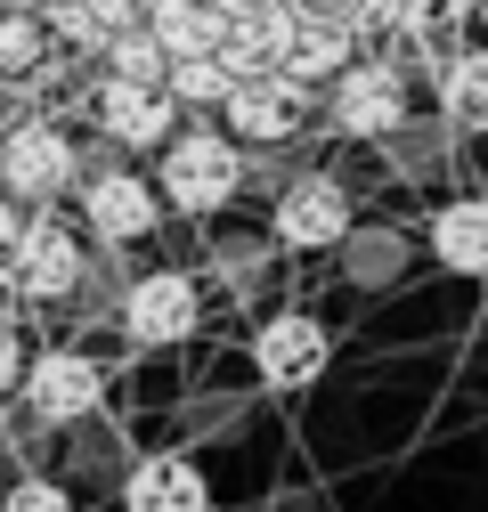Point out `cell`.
<instances>
[{
    "instance_id": "1",
    "label": "cell",
    "mask_w": 488,
    "mask_h": 512,
    "mask_svg": "<svg viewBox=\"0 0 488 512\" xmlns=\"http://www.w3.org/2000/svg\"><path fill=\"white\" fill-rule=\"evenodd\" d=\"M155 196L179 220H220L244 196V147L220 131V122H179V131L155 147Z\"/></svg>"
},
{
    "instance_id": "2",
    "label": "cell",
    "mask_w": 488,
    "mask_h": 512,
    "mask_svg": "<svg viewBox=\"0 0 488 512\" xmlns=\"http://www.w3.org/2000/svg\"><path fill=\"white\" fill-rule=\"evenodd\" d=\"M74 220H82V236L106 252V244H147L155 228H163V196H155V179L139 171V163H122V147H98V155H82V179H74Z\"/></svg>"
},
{
    "instance_id": "3",
    "label": "cell",
    "mask_w": 488,
    "mask_h": 512,
    "mask_svg": "<svg viewBox=\"0 0 488 512\" xmlns=\"http://www.w3.org/2000/svg\"><path fill=\"white\" fill-rule=\"evenodd\" d=\"M407 114H415L407 66H391V57H350V66L318 90V131H326V139H350V147L391 139Z\"/></svg>"
},
{
    "instance_id": "4",
    "label": "cell",
    "mask_w": 488,
    "mask_h": 512,
    "mask_svg": "<svg viewBox=\"0 0 488 512\" xmlns=\"http://www.w3.org/2000/svg\"><path fill=\"white\" fill-rule=\"evenodd\" d=\"M9 269H17L25 309H66V293H74L82 269H90V236H82V220H74L66 204H33L25 228H17V244H9Z\"/></svg>"
},
{
    "instance_id": "5",
    "label": "cell",
    "mask_w": 488,
    "mask_h": 512,
    "mask_svg": "<svg viewBox=\"0 0 488 512\" xmlns=\"http://www.w3.org/2000/svg\"><path fill=\"white\" fill-rule=\"evenodd\" d=\"M82 179V147L57 114H17L9 131H0V187L33 212V204H66Z\"/></svg>"
},
{
    "instance_id": "6",
    "label": "cell",
    "mask_w": 488,
    "mask_h": 512,
    "mask_svg": "<svg viewBox=\"0 0 488 512\" xmlns=\"http://www.w3.org/2000/svg\"><path fill=\"white\" fill-rule=\"evenodd\" d=\"M220 131L236 147H310L318 139V90H301L293 74H244L220 98Z\"/></svg>"
},
{
    "instance_id": "7",
    "label": "cell",
    "mask_w": 488,
    "mask_h": 512,
    "mask_svg": "<svg viewBox=\"0 0 488 512\" xmlns=\"http://www.w3.org/2000/svg\"><path fill=\"white\" fill-rule=\"evenodd\" d=\"M106 399V366L74 342H49V350H25V374H17V407L41 423V431H74L90 423Z\"/></svg>"
},
{
    "instance_id": "8",
    "label": "cell",
    "mask_w": 488,
    "mask_h": 512,
    "mask_svg": "<svg viewBox=\"0 0 488 512\" xmlns=\"http://www.w3.org/2000/svg\"><path fill=\"white\" fill-rule=\"evenodd\" d=\"M114 326H122L131 350H171L204 326V285L188 269H139L114 301Z\"/></svg>"
},
{
    "instance_id": "9",
    "label": "cell",
    "mask_w": 488,
    "mask_h": 512,
    "mask_svg": "<svg viewBox=\"0 0 488 512\" xmlns=\"http://www.w3.org/2000/svg\"><path fill=\"white\" fill-rule=\"evenodd\" d=\"M269 236L285 252H342L350 244V187L334 171H293L277 187V204H269Z\"/></svg>"
},
{
    "instance_id": "10",
    "label": "cell",
    "mask_w": 488,
    "mask_h": 512,
    "mask_svg": "<svg viewBox=\"0 0 488 512\" xmlns=\"http://www.w3.org/2000/svg\"><path fill=\"white\" fill-rule=\"evenodd\" d=\"M326 358H334V334H326L318 309H269L261 326H253V374H261V391H310V382L326 374Z\"/></svg>"
},
{
    "instance_id": "11",
    "label": "cell",
    "mask_w": 488,
    "mask_h": 512,
    "mask_svg": "<svg viewBox=\"0 0 488 512\" xmlns=\"http://www.w3.org/2000/svg\"><path fill=\"white\" fill-rule=\"evenodd\" d=\"M82 114H90V131L106 147H122V155H147V147H163L179 131V106L163 98V82H114V74H98V90L82 98Z\"/></svg>"
},
{
    "instance_id": "12",
    "label": "cell",
    "mask_w": 488,
    "mask_h": 512,
    "mask_svg": "<svg viewBox=\"0 0 488 512\" xmlns=\"http://www.w3.org/2000/svg\"><path fill=\"white\" fill-rule=\"evenodd\" d=\"M212 488H204V464L179 456V447H155L122 472V512H204Z\"/></svg>"
},
{
    "instance_id": "13",
    "label": "cell",
    "mask_w": 488,
    "mask_h": 512,
    "mask_svg": "<svg viewBox=\"0 0 488 512\" xmlns=\"http://www.w3.org/2000/svg\"><path fill=\"white\" fill-rule=\"evenodd\" d=\"M423 244L448 277H488V196H448L423 228Z\"/></svg>"
},
{
    "instance_id": "14",
    "label": "cell",
    "mask_w": 488,
    "mask_h": 512,
    "mask_svg": "<svg viewBox=\"0 0 488 512\" xmlns=\"http://www.w3.org/2000/svg\"><path fill=\"white\" fill-rule=\"evenodd\" d=\"M432 90H440V122H448L456 139H488V49H456V57H440Z\"/></svg>"
},
{
    "instance_id": "15",
    "label": "cell",
    "mask_w": 488,
    "mask_h": 512,
    "mask_svg": "<svg viewBox=\"0 0 488 512\" xmlns=\"http://www.w3.org/2000/svg\"><path fill=\"white\" fill-rule=\"evenodd\" d=\"M358 57V41L342 33V25H326V17H301V33L285 41V57H277V74H293L301 90H326L342 66Z\"/></svg>"
},
{
    "instance_id": "16",
    "label": "cell",
    "mask_w": 488,
    "mask_h": 512,
    "mask_svg": "<svg viewBox=\"0 0 488 512\" xmlns=\"http://www.w3.org/2000/svg\"><path fill=\"white\" fill-rule=\"evenodd\" d=\"M228 66H220V57L212 49H179L171 57V66H163V98L179 106V114H220V98H228Z\"/></svg>"
},
{
    "instance_id": "17",
    "label": "cell",
    "mask_w": 488,
    "mask_h": 512,
    "mask_svg": "<svg viewBox=\"0 0 488 512\" xmlns=\"http://www.w3.org/2000/svg\"><path fill=\"white\" fill-rule=\"evenodd\" d=\"M139 17H147V33H155L171 57H179V49H212V41H220V25H228L212 0H147Z\"/></svg>"
},
{
    "instance_id": "18",
    "label": "cell",
    "mask_w": 488,
    "mask_h": 512,
    "mask_svg": "<svg viewBox=\"0 0 488 512\" xmlns=\"http://www.w3.org/2000/svg\"><path fill=\"white\" fill-rule=\"evenodd\" d=\"M57 41H49V25L33 17V9H17V0H0V82H25V74H41V57H49Z\"/></svg>"
},
{
    "instance_id": "19",
    "label": "cell",
    "mask_w": 488,
    "mask_h": 512,
    "mask_svg": "<svg viewBox=\"0 0 488 512\" xmlns=\"http://www.w3.org/2000/svg\"><path fill=\"white\" fill-rule=\"evenodd\" d=\"M163 66H171V49L147 33V17L106 33V49H98V74H114V82H163Z\"/></svg>"
},
{
    "instance_id": "20",
    "label": "cell",
    "mask_w": 488,
    "mask_h": 512,
    "mask_svg": "<svg viewBox=\"0 0 488 512\" xmlns=\"http://www.w3.org/2000/svg\"><path fill=\"white\" fill-rule=\"evenodd\" d=\"M0 512H82V504H74V488H66V480L25 472V480H9V488H0Z\"/></svg>"
},
{
    "instance_id": "21",
    "label": "cell",
    "mask_w": 488,
    "mask_h": 512,
    "mask_svg": "<svg viewBox=\"0 0 488 512\" xmlns=\"http://www.w3.org/2000/svg\"><path fill=\"white\" fill-rule=\"evenodd\" d=\"M17 374H25V334L17 317H0V391H17Z\"/></svg>"
},
{
    "instance_id": "22",
    "label": "cell",
    "mask_w": 488,
    "mask_h": 512,
    "mask_svg": "<svg viewBox=\"0 0 488 512\" xmlns=\"http://www.w3.org/2000/svg\"><path fill=\"white\" fill-rule=\"evenodd\" d=\"M212 9H220V17L236 25V17H261V9H269V0H212Z\"/></svg>"
},
{
    "instance_id": "23",
    "label": "cell",
    "mask_w": 488,
    "mask_h": 512,
    "mask_svg": "<svg viewBox=\"0 0 488 512\" xmlns=\"http://www.w3.org/2000/svg\"><path fill=\"white\" fill-rule=\"evenodd\" d=\"M17 9H33V17H41V9H57V0H17Z\"/></svg>"
},
{
    "instance_id": "24",
    "label": "cell",
    "mask_w": 488,
    "mask_h": 512,
    "mask_svg": "<svg viewBox=\"0 0 488 512\" xmlns=\"http://www.w3.org/2000/svg\"><path fill=\"white\" fill-rule=\"evenodd\" d=\"M0 131H9V98H0Z\"/></svg>"
}]
</instances>
